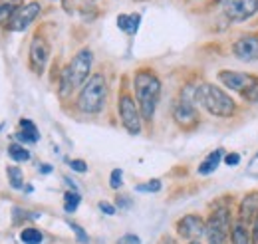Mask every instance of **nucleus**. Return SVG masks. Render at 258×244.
I'll return each mask as SVG.
<instances>
[{"mask_svg":"<svg viewBox=\"0 0 258 244\" xmlns=\"http://www.w3.org/2000/svg\"><path fill=\"white\" fill-rule=\"evenodd\" d=\"M133 88H135V97H137V105L141 111V117L145 121H151L161 97V82L155 76L153 70L141 68L135 72L133 78Z\"/></svg>","mask_w":258,"mask_h":244,"instance_id":"1","label":"nucleus"},{"mask_svg":"<svg viewBox=\"0 0 258 244\" xmlns=\"http://www.w3.org/2000/svg\"><path fill=\"white\" fill-rule=\"evenodd\" d=\"M195 101L215 117H232L236 113V101L215 84H199L195 88Z\"/></svg>","mask_w":258,"mask_h":244,"instance_id":"2","label":"nucleus"},{"mask_svg":"<svg viewBox=\"0 0 258 244\" xmlns=\"http://www.w3.org/2000/svg\"><path fill=\"white\" fill-rule=\"evenodd\" d=\"M92 64H94V54L88 48L80 50L74 56V60L66 66L62 76H60V95L62 97L70 95L76 88H82L88 82L90 72H92Z\"/></svg>","mask_w":258,"mask_h":244,"instance_id":"3","label":"nucleus"},{"mask_svg":"<svg viewBox=\"0 0 258 244\" xmlns=\"http://www.w3.org/2000/svg\"><path fill=\"white\" fill-rule=\"evenodd\" d=\"M107 101V84L105 78L101 74H94L80 90L78 95V109L88 113V115H96L105 107Z\"/></svg>","mask_w":258,"mask_h":244,"instance_id":"4","label":"nucleus"},{"mask_svg":"<svg viewBox=\"0 0 258 244\" xmlns=\"http://www.w3.org/2000/svg\"><path fill=\"white\" fill-rule=\"evenodd\" d=\"M173 117L183 129H193L199 123V113L195 107V88H185L181 92V97L173 105Z\"/></svg>","mask_w":258,"mask_h":244,"instance_id":"5","label":"nucleus"},{"mask_svg":"<svg viewBox=\"0 0 258 244\" xmlns=\"http://www.w3.org/2000/svg\"><path fill=\"white\" fill-rule=\"evenodd\" d=\"M228 230H230V213L226 207H219L207 220L205 234L209 244H226Z\"/></svg>","mask_w":258,"mask_h":244,"instance_id":"6","label":"nucleus"},{"mask_svg":"<svg viewBox=\"0 0 258 244\" xmlns=\"http://www.w3.org/2000/svg\"><path fill=\"white\" fill-rule=\"evenodd\" d=\"M119 117H121L123 127L127 129V133H131V135L141 133V119L143 117H141L137 101L129 93H121V97H119Z\"/></svg>","mask_w":258,"mask_h":244,"instance_id":"7","label":"nucleus"},{"mask_svg":"<svg viewBox=\"0 0 258 244\" xmlns=\"http://www.w3.org/2000/svg\"><path fill=\"white\" fill-rule=\"evenodd\" d=\"M226 18L232 22H242L258 12V0H226L223 4Z\"/></svg>","mask_w":258,"mask_h":244,"instance_id":"8","label":"nucleus"},{"mask_svg":"<svg viewBox=\"0 0 258 244\" xmlns=\"http://www.w3.org/2000/svg\"><path fill=\"white\" fill-rule=\"evenodd\" d=\"M219 80L225 84L228 90L238 92L240 95L244 92H248V90L258 82V78L252 76V74H242V72H232V70H223V72H219Z\"/></svg>","mask_w":258,"mask_h":244,"instance_id":"9","label":"nucleus"},{"mask_svg":"<svg viewBox=\"0 0 258 244\" xmlns=\"http://www.w3.org/2000/svg\"><path fill=\"white\" fill-rule=\"evenodd\" d=\"M30 58V68H32V72L36 74H42L44 70H46V64L50 60V46H48V42H46V38L44 36H34L32 44H30V54H28Z\"/></svg>","mask_w":258,"mask_h":244,"instance_id":"10","label":"nucleus"},{"mask_svg":"<svg viewBox=\"0 0 258 244\" xmlns=\"http://www.w3.org/2000/svg\"><path fill=\"white\" fill-rule=\"evenodd\" d=\"M40 10H42L40 2H28V4L20 6V8H18V12H16V14L12 16V20H10L8 28H10L12 32H22V30H26V28H28V26L32 24L34 20L38 18Z\"/></svg>","mask_w":258,"mask_h":244,"instance_id":"11","label":"nucleus"},{"mask_svg":"<svg viewBox=\"0 0 258 244\" xmlns=\"http://www.w3.org/2000/svg\"><path fill=\"white\" fill-rule=\"evenodd\" d=\"M232 54L242 62L258 60V34H248L232 44Z\"/></svg>","mask_w":258,"mask_h":244,"instance_id":"12","label":"nucleus"},{"mask_svg":"<svg viewBox=\"0 0 258 244\" xmlns=\"http://www.w3.org/2000/svg\"><path fill=\"white\" fill-rule=\"evenodd\" d=\"M205 228H207V222L199 216V214H187L183 216L179 222H177V232L181 238H187V240H195L199 238L201 234H205Z\"/></svg>","mask_w":258,"mask_h":244,"instance_id":"13","label":"nucleus"},{"mask_svg":"<svg viewBox=\"0 0 258 244\" xmlns=\"http://www.w3.org/2000/svg\"><path fill=\"white\" fill-rule=\"evenodd\" d=\"M258 213V193H248L242 201H240V207H238V222L242 224H250L254 222V216Z\"/></svg>","mask_w":258,"mask_h":244,"instance_id":"14","label":"nucleus"},{"mask_svg":"<svg viewBox=\"0 0 258 244\" xmlns=\"http://www.w3.org/2000/svg\"><path fill=\"white\" fill-rule=\"evenodd\" d=\"M14 137L20 143H36L40 139V133H38V127L30 119H20V131L14 133Z\"/></svg>","mask_w":258,"mask_h":244,"instance_id":"15","label":"nucleus"},{"mask_svg":"<svg viewBox=\"0 0 258 244\" xmlns=\"http://www.w3.org/2000/svg\"><path fill=\"white\" fill-rule=\"evenodd\" d=\"M20 6H24L22 0H0V26L10 24L12 16L18 12Z\"/></svg>","mask_w":258,"mask_h":244,"instance_id":"16","label":"nucleus"},{"mask_svg":"<svg viewBox=\"0 0 258 244\" xmlns=\"http://www.w3.org/2000/svg\"><path fill=\"white\" fill-rule=\"evenodd\" d=\"M221 159H223V149H215L199 165V175H211V173H215L217 167L221 165Z\"/></svg>","mask_w":258,"mask_h":244,"instance_id":"17","label":"nucleus"},{"mask_svg":"<svg viewBox=\"0 0 258 244\" xmlns=\"http://www.w3.org/2000/svg\"><path fill=\"white\" fill-rule=\"evenodd\" d=\"M141 16L139 14H119L117 16V28L123 30L125 34H135L139 28Z\"/></svg>","mask_w":258,"mask_h":244,"instance_id":"18","label":"nucleus"},{"mask_svg":"<svg viewBox=\"0 0 258 244\" xmlns=\"http://www.w3.org/2000/svg\"><path fill=\"white\" fill-rule=\"evenodd\" d=\"M250 240H252V238H250L248 226L236 220V222L232 224V228H230V244H248Z\"/></svg>","mask_w":258,"mask_h":244,"instance_id":"19","label":"nucleus"},{"mask_svg":"<svg viewBox=\"0 0 258 244\" xmlns=\"http://www.w3.org/2000/svg\"><path fill=\"white\" fill-rule=\"evenodd\" d=\"M8 157L16 163H26V161H30V151L22 143H12L8 147Z\"/></svg>","mask_w":258,"mask_h":244,"instance_id":"20","label":"nucleus"},{"mask_svg":"<svg viewBox=\"0 0 258 244\" xmlns=\"http://www.w3.org/2000/svg\"><path fill=\"white\" fill-rule=\"evenodd\" d=\"M6 175H8V181L12 189H22L24 187V175H22V169L20 167H8L6 169Z\"/></svg>","mask_w":258,"mask_h":244,"instance_id":"21","label":"nucleus"},{"mask_svg":"<svg viewBox=\"0 0 258 244\" xmlns=\"http://www.w3.org/2000/svg\"><path fill=\"white\" fill-rule=\"evenodd\" d=\"M20 240L24 244H42L44 240V236H42V232L38 230V228H24L22 232H20Z\"/></svg>","mask_w":258,"mask_h":244,"instance_id":"22","label":"nucleus"},{"mask_svg":"<svg viewBox=\"0 0 258 244\" xmlns=\"http://www.w3.org/2000/svg\"><path fill=\"white\" fill-rule=\"evenodd\" d=\"M80 201H82V197H80L78 191H68L64 195V211L66 213H74L80 207Z\"/></svg>","mask_w":258,"mask_h":244,"instance_id":"23","label":"nucleus"},{"mask_svg":"<svg viewBox=\"0 0 258 244\" xmlns=\"http://www.w3.org/2000/svg\"><path fill=\"white\" fill-rule=\"evenodd\" d=\"M135 191H139V193H157V191H161V181L159 179H151L145 185H137Z\"/></svg>","mask_w":258,"mask_h":244,"instance_id":"24","label":"nucleus"},{"mask_svg":"<svg viewBox=\"0 0 258 244\" xmlns=\"http://www.w3.org/2000/svg\"><path fill=\"white\" fill-rule=\"evenodd\" d=\"M121 181H123L121 169H113V171H111V177H109V187H111V189H119V187H121Z\"/></svg>","mask_w":258,"mask_h":244,"instance_id":"25","label":"nucleus"},{"mask_svg":"<svg viewBox=\"0 0 258 244\" xmlns=\"http://www.w3.org/2000/svg\"><path fill=\"white\" fill-rule=\"evenodd\" d=\"M242 97H244V101H248V103H258V82L248 90V92L242 93Z\"/></svg>","mask_w":258,"mask_h":244,"instance_id":"26","label":"nucleus"},{"mask_svg":"<svg viewBox=\"0 0 258 244\" xmlns=\"http://www.w3.org/2000/svg\"><path fill=\"white\" fill-rule=\"evenodd\" d=\"M70 167H72V171H76V173H86V171H88V163L82 161V159H72V161H70Z\"/></svg>","mask_w":258,"mask_h":244,"instance_id":"27","label":"nucleus"},{"mask_svg":"<svg viewBox=\"0 0 258 244\" xmlns=\"http://www.w3.org/2000/svg\"><path fill=\"white\" fill-rule=\"evenodd\" d=\"M70 228L76 232V236H78V240H80V242H88V240H90V238H88V234L84 232V228H82L80 224H76V222H70Z\"/></svg>","mask_w":258,"mask_h":244,"instance_id":"28","label":"nucleus"},{"mask_svg":"<svg viewBox=\"0 0 258 244\" xmlns=\"http://www.w3.org/2000/svg\"><path fill=\"white\" fill-rule=\"evenodd\" d=\"M225 163L228 167H236V165L240 163V155H238V153H228L225 157Z\"/></svg>","mask_w":258,"mask_h":244,"instance_id":"29","label":"nucleus"},{"mask_svg":"<svg viewBox=\"0 0 258 244\" xmlns=\"http://www.w3.org/2000/svg\"><path fill=\"white\" fill-rule=\"evenodd\" d=\"M117 244H141L139 240V236H135V234H125V236H121Z\"/></svg>","mask_w":258,"mask_h":244,"instance_id":"30","label":"nucleus"},{"mask_svg":"<svg viewBox=\"0 0 258 244\" xmlns=\"http://www.w3.org/2000/svg\"><path fill=\"white\" fill-rule=\"evenodd\" d=\"M99 211L105 214H115V207L109 203H99Z\"/></svg>","mask_w":258,"mask_h":244,"instance_id":"31","label":"nucleus"},{"mask_svg":"<svg viewBox=\"0 0 258 244\" xmlns=\"http://www.w3.org/2000/svg\"><path fill=\"white\" fill-rule=\"evenodd\" d=\"M252 244H258V213L254 216V222H252Z\"/></svg>","mask_w":258,"mask_h":244,"instance_id":"32","label":"nucleus"},{"mask_svg":"<svg viewBox=\"0 0 258 244\" xmlns=\"http://www.w3.org/2000/svg\"><path fill=\"white\" fill-rule=\"evenodd\" d=\"M248 173H250V175H256L258 177V155L252 159V163H250V167H248Z\"/></svg>","mask_w":258,"mask_h":244,"instance_id":"33","label":"nucleus"},{"mask_svg":"<svg viewBox=\"0 0 258 244\" xmlns=\"http://www.w3.org/2000/svg\"><path fill=\"white\" fill-rule=\"evenodd\" d=\"M40 173H44V175H46V173H52V167H50L48 163H44V165H40Z\"/></svg>","mask_w":258,"mask_h":244,"instance_id":"34","label":"nucleus"},{"mask_svg":"<svg viewBox=\"0 0 258 244\" xmlns=\"http://www.w3.org/2000/svg\"><path fill=\"white\" fill-rule=\"evenodd\" d=\"M215 2H221V4H225L226 0H215Z\"/></svg>","mask_w":258,"mask_h":244,"instance_id":"35","label":"nucleus"},{"mask_svg":"<svg viewBox=\"0 0 258 244\" xmlns=\"http://www.w3.org/2000/svg\"><path fill=\"white\" fill-rule=\"evenodd\" d=\"M191 244H199V242H195V240H193V242H191Z\"/></svg>","mask_w":258,"mask_h":244,"instance_id":"36","label":"nucleus"}]
</instances>
